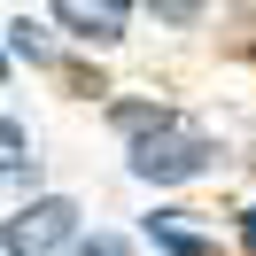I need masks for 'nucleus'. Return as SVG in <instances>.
I'll return each mask as SVG.
<instances>
[{
	"instance_id": "nucleus-1",
	"label": "nucleus",
	"mask_w": 256,
	"mask_h": 256,
	"mask_svg": "<svg viewBox=\"0 0 256 256\" xmlns=\"http://www.w3.org/2000/svg\"><path fill=\"white\" fill-rule=\"evenodd\" d=\"M194 171H210V140L194 124H178V116L132 140V178H148V186H178Z\"/></svg>"
},
{
	"instance_id": "nucleus-2",
	"label": "nucleus",
	"mask_w": 256,
	"mask_h": 256,
	"mask_svg": "<svg viewBox=\"0 0 256 256\" xmlns=\"http://www.w3.org/2000/svg\"><path fill=\"white\" fill-rule=\"evenodd\" d=\"M70 225H78V202L47 194V202H32V210H16V218H8V256H39V248H54V240H70Z\"/></svg>"
},
{
	"instance_id": "nucleus-3",
	"label": "nucleus",
	"mask_w": 256,
	"mask_h": 256,
	"mask_svg": "<svg viewBox=\"0 0 256 256\" xmlns=\"http://www.w3.org/2000/svg\"><path fill=\"white\" fill-rule=\"evenodd\" d=\"M54 16H62L78 39H94V47L124 39V0H54Z\"/></svg>"
},
{
	"instance_id": "nucleus-4",
	"label": "nucleus",
	"mask_w": 256,
	"mask_h": 256,
	"mask_svg": "<svg viewBox=\"0 0 256 256\" xmlns=\"http://www.w3.org/2000/svg\"><path fill=\"white\" fill-rule=\"evenodd\" d=\"M148 233H156V248H163V256H210V240H202V233H186L178 218H148Z\"/></svg>"
},
{
	"instance_id": "nucleus-5",
	"label": "nucleus",
	"mask_w": 256,
	"mask_h": 256,
	"mask_svg": "<svg viewBox=\"0 0 256 256\" xmlns=\"http://www.w3.org/2000/svg\"><path fill=\"white\" fill-rule=\"evenodd\" d=\"M8 47H16V54H32V62H54V47L39 39V24H32V16H16V24H8Z\"/></svg>"
},
{
	"instance_id": "nucleus-6",
	"label": "nucleus",
	"mask_w": 256,
	"mask_h": 256,
	"mask_svg": "<svg viewBox=\"0 0 256 256\" xmlns=\"http://www.w3.org/2000/svg\"><path fill=\"white\" fill-rule=\"evenodd\" d=\"M0 148H8V178H24V163H32V148H24V124H16V116L0 124Z\"/></svg>"
},
{
	"instance_id": "nucleus-7",
	"label": "nucleus",
	"mask_w": 256,
	"mask_h": 256,
	"mask_svg": "<svg viewBox=\"0 0 256 256\" xmlns=\"http://www.w3.org/2000/svg\"><path fill=\"white\" fill-rule=\"evenodd\" d=\"M148 8H156L163 24H194V16H202V0H148Z\"/></svg>"
},
{
	"instance_id": "nucleus-8",
	"label": "nucleus",
	"mask_w": 256,
	"mask_h": 256,
	"mask_svg": "<svg viewBox=\"0 0 256 256\" xmlns=\"http://www.w3.org/2000/svg\"><path fill=\"white\" fill-rule=\"evenodd\" d=\"M70 256H124V240H116V233H94V240H78Z\"/></svg>"
},
{
	"instance_id": "nucleus-9",
	"label": "nucleus",
	"mask_w": 256,
	"mask_h": 256,
	"mask_svg": "<svg viewBox=\"0 0 256 256\" xmlns=\"http://www.w3.org/2000/svg\"><path fill=\"white\" fill-rule=\"evenodd\" d=\"M240 240H248V248H256V210H248V218H240Z\"/></svg>"
}]
</instances>
